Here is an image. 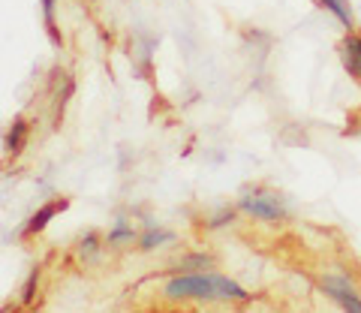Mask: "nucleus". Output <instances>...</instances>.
Listing matches in <instances>:
<instances>
[{"mask_svg":"<svg viewBox=\"0 0 361 313\" xmlns=\"http://www.w3.org/2000/svg\"><path fill=\"white\" fill-rule=\"evenodd\" d=\"M166 298H199V301H214V298H232V301H247V289H241L229 277L220 274H184V277H172L166 283Z\"/></svg>","mask_w":361,"mask_h":313,"instance_id":"obj_1","label":"nucleus"},{"mask_svg":"<svg viewBox=\"0 0 361 313\" xmlns=\"http://www.w3.org/2000/svg\"><path fill=\"white\" fill-rule=\"evenodd\" d=\"M241 208L247 211V214H253L256 220H268V223H277L286 217V208L283 202L274 196V193H265V190H247V193L241 196Z\"/></svg>","mask_w":361,"mask_h":313,"instance_id":"obj_2","label":"nucleus"},{"mask_svg":"<svg viewBox=\"0 0 361 313\" xmlns=\"http://www.w3.org/2000/svg\"><path fill=\"white\" fill-rule=\"evenodd\" d=\"M322 289H325V293H329L334 301H341V307L358 310V313H361V298L355 295V289H353V283H349L346 277H325Z\"/></svg>","mask_w":361,"mask_h":313,"instance_id":"obj_3","label":"nucleus"},{"mask_svg":"<svg viewBox=\"0 0 361 313\" xmlns=\"http://www.w3.org/2000/svg\"><path fill=\"white\" fill-rule=\"evenodd\" d=\"M341 58H343L346 73L361 78V33H355V30L346 33L341 42Z\"/></svg>","mask_w":361,"mask_h":313,"instance_id":"obj_4","label":"nucleus"},{"mask_svg":"<svg viewBox=\"0 0 361 313\" xmlns=\"http://www.w3.org/2000/svg\"><path fill=\"white\" fill-rule=\"evenodd\" d=\"M66 205H70L66 199H51V202H45V205L37 211V214L30 217V223H27V229H25V232H27V235H33V232L45 229V226H49V220H51L54 214H61V211H63Z\"/></svg>","mask_w":361,"mask_h":313,"instance_id":"obj_5","label":"nucleus"},{"mask_svg":"<svg viewBox=\"0 0 361 313\" xmlns=\"http://www.w3.org/2000/svg\"><path fill=\"white\" fill-rule=\"evenodd\" d=\"M319 9H329V13L341 21L346 30L355 27V18H353V6H349V0H313Z\"/></svg>","mask_w":361,"mask_h":313,"instance_id":"obj_6","label":"nucleus"},{"mask_svg":"<svg viewBox=\"0 0 361 313\" xmlns=\"http://www.w3.org/2000/svg\"><path fill=\"white\" fill-rule=\"evenodd\" d=\"M25 136H27V124L18 118L16 124H13V130H9V136H6V151H9V154L21 151V145H25Z\"/></svg>","mask_w":361,"mask_h":313,"instance_id":"obj_7","label":"nucleus"},{"mask_svg":"<svg viewBox=\"0 0 361 313\" xmlns=\"http://www.w3.org/2000/svg\"><path fill=\"white\" fill-rule=\"evenodd\" d=\"M163 241H172V232H163V229H148L142 235V244L139 247L142 250H154V247H160Z\"/></svg>","mask_w":361,"mask_h":313,"instance_id":"obj_8","label":"nucleus"},{"mask_svg":"<svg viewBox=\"0 0 361 313\" xmlns=\"http://www.w3.org/2000/svg\"><path fill=\"white\" fill-rule=\"evenodd\" d=\"M42 18H45V30L54 46H61V37H58V27H54V0H42Z\"/></svg>","mask_w":361,"mask_h":313,"instance_id":"obj_9","label":"nucleus"},{"mask_svg":"<svg viewBox=\"0 0 361 313\" xmlns=\"http://www.w3.org/2000/svg\"><path fill=\"white\" fill-rule=\"evenodd\" d=\"M121 241H133V226H127L123 220H118V226L109 232V244H121Z\"/></svg>","mask_w":361,"mask_h":313,"instance_id":"obj_10","label":"nucleus"}]
</instances>
